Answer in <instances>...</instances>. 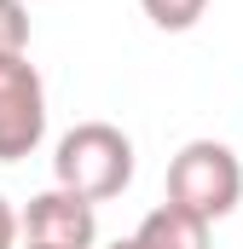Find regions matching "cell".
Returning a JSON list of instances; mask_svg holds the SVG:
<instances>
[{"label":"cell","instance_id":"cell-1","mask_svg":"<svg viewBox=\"0 0 243 249\" xmlns=\"http://www.w3.org/2000/svg\"><path fill=\"white\" fill-rule=\"evenodd\" d=\"M52 180L87 203H104L122 197L133 180V139L110 122H81L58 139V157H52Z\"/></svg>","mask_w":243,"mask_h":249},{"label":"cell","instance_id":"cell-2","mask_svg":"<svg viewBox=\"0 0 243 249\" xmlns=\"http://www.w3.org/2000/svg\"><path fill=\"white\" fill-rule=\"evenodd\" d=\"M243 197V162L220 139H191L168 162V203H180L203 220H226Z\"/></svg>","mask_w":243,"mask_h":249},{"label":"cell","instance_id":"cell-3","mask_svg":"<svg viewBox=\"0 0 243 249\" xmlns=\"http://www.w3.org/2000/svg\"><path fill=\"white\" fill-rule=\"evenodd\" d=\"M47 133V87L23 53H0V162H23Z\"/></svg>","mask_w":243,"mask_h":249},{"label":"cell","instance_id":"cell-4","mask_svg":"<svg viewBox=\"0 0 243 249\" xmlns=\"http://www.w3.org/2000/svg\"><path fill=\"white\" fill-rule=\"evenodd\" d=\"M23 238H29V249H93L99 214H93L87 197L52 186V191H41V197H29V209H23Z\"/></svg>","mask_w":243,"mask_h":249},{"label":"cell","instance_id":"cell-5","mask_svg":"<svg viewBox=\"0 0 243 249\" xmlns=\"http://www.w3.org/2000/svg\"><path fill=\"white\" fill-rule=\"evenodd\" d=\"M133 238H139V249H208V220L180 203H162L139 220Z\"/></svg>","mask_w":243,"mask_h":249},{"label":"cell","instance_id":"cell-6","mask_svg":"<svg viewBox=\"0 0 243 249\" xmlns=\"http://www.w3.org/2000/svg\"><path fill=\"white\" fill-rule=\"evenodd\" d=\"M139 6H145V18H151L156 29H168V35L191 29V23L208 12V0H139Z\"/></svg>","mask_w":243,"mask_h":249},{"label":"cell","instance_id":"cell-7","mask_svg":"<svg viewBox=\"0 0 243 249\" xmlns=\"http://www.w3.org/2000/svg\"><path fill=\"white\" fill-rule=\"evenodd\" d=\"M29 47V12L23 0H0V53H23Z\"/></svg>","mask_w":243,"mask_h":249},{"label":"cell","instance_id":"cell-8","mask_svg":"<svg viewBox=\"0 0 243 249\" xmlns=\"http://www.w3.org/2000/svg\"><path fill=\"white\" fill-rule=\"evenodd\" d=\"M17 232H23V214H17V209L0 197V249H12V244H17Z\"/></svg>","mask_w":243,"mask_h":249},{"label":"cell","instance_id":"cell-9","mask_svg":"<svg viewBox=\"0 0 243 249\" xmlns=\"http://www.w3.org/2000/svg\"><path fill=\"white\" fill-rule=\"evenodd\" d=\"M110 249H139V238H116V244H110Z\"/></svg>","mask_w":243,"mask_h":249}]
</instances>
